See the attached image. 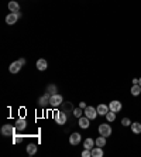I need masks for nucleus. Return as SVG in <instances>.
Segmentation results:
<instances>
[{
	"mask_svg": "<svg viewBox=\"0 0 141 157\" xmlns=\"http://www.w3.org/2000/svg\"><path fill=\"white\" fill-rule=\"evenodd\" d=\"M99 135L100 136H105V137H109V136H112V133H113V129H112V126L110 125H107V123H100L99 125Z\"/></svg>",
	"mask_w": 141,
	"mask_h": 157,
	"instance_id": "f257e3e1",
	"label": "nucleus"
},
{
	"mask_svg": "<svg viewBox=\"0 0 141 157\" xmlns=\"http://www.w3.org/2000/svg\"><path fill=\"white\" fill-rule=\"evenodd\" d=\"M54 120L56 122V125H65L66 120H68V116H66V113L62 111L55 112V113H54Z\"/></svg>",
	"mask_w": 141,
	"mask_h": 157,
	"instance_id": "f03ea898",
	"label": "nucleus"
},
{
	"mask_svg": "<svg viewBox=\"0 0 141 157\" xmlns=\"http://www.w3.org/2000/svg\"><path fill=\"white\" fill-rule=\"evenodd\" d=\"M16 126H12V125H3L2 126V135L3 136H14L16 135Z\"/></svg>",
	"mask_w": 141,
	"mask_h": 157,
	"instance_id": "7ed1b4c3",
	"label": "nucleus"
},
{
	"mask_svg": "<svg viewBox=\"0 0 141 157\" xmlns=\"http://www.w3.org/2000/svg\"><path fill=\"white\" fill-rule=\"evenodd\" d=\"M64 102V98L59 95V94H55V95H51V98H49V105L52 108H58L61 106V104Z\"/></svg>",
	"mask_w": 141,
	"mask_h": 157,
	"instance_id": "20e7f679",
	"label": "nucleus"
},
{
	"mask_svg": "<svg viewBox=\"0 0 141 157\" xmlns=\"http://www.w3.org/2000/svg\"><path fill=\"white\" fill-rule=\"evenodd\" d=\"M83 113H85V116H88L90 120L96 119V116L99 115V113H97V109L96 108H93V106H86L85 108V111H83Z\"/></svg>",
	"mask_w": 141,
	"mask_h": 157,
	"instance_id": "39448f33",
	"label": "nucleus"
},
{
	"mask_svg": "<svg viewBox=\"0 0 141 157\" xmlns=\"http://www.w3.org/2000/svg\"><path fill=\"white\" fill-rule=\"evenodd\" d=\"M18 17H21V13L20 12H18V13H8L7 16H6V23L10 24V26L16 24L17 20H18Z\"/></svg>",
	"mask_w": 141,
	"mask_h": 157,
	"instance_id": "423d86ee",
	"label": "nucleus"
},
{
	"mask_svg": "<svg viewBox=\"0 0 141 157\" xmlns=\"http://www.w3.org/2000/svg\"><path fill=\"white\" fill-rule=\"evenodd\" d=\"M21 67H23V64H21V62L17 60V61H14V62H12V64H10V68H8V71H10L12 74H17V72H20Z\"/></svg>",
	"mask_w": 141,
	"mask_h": 157,
	"instance_id": "0eeeda50",
	"label": "nucleus"
},
{
	"mask_svg": "<svg viewBox=\"0 0 141 157\" xmlns=\"http://www.w3.org/2000/svg\"><path fill=\"white\" fill-rule=\"evenodd\" d=\"M109 109L117 113V112H120L121 109H123V105H121L120 101H112V102L109 104Z\"/></svg>",
	"mask_w": 141,
	"mask_h": 157,
	"instance_id": "6e6552de",
	"label": "nucleus"
},
{
	"mask_svg": "<svg viewBox=\"0 0 141 157\" xmlns=\"http://www.w3.org/2000/svg\"><path fill=\"white\" fill-rule=\"evenodd\" d=\"M81 140H82V136L79 135V133H72V135L69 136V143L73 145V146H78L79 143H81Z\"/></svg>",
	"mask_w": 141,
	"mask_h": 157,
	"instance_id": "1a4fd4ad",
	"label": "nucleus"
},
{
	"mask_svg": "<svg viewBox=\"0 0 141 157\" xmlns=\"http://www.w3.org/2000/svg\"><path fill=\"white\" fill-rule=\"evenodd\" d=\"M78 125H79L82 129H88L89 125H90V119H89L88 116H81V118L78 119Z\"/></svg>",
	"mask_w": 141,
	"mask_h": 157,
	"instance_id": "9d476101",
	"label": "nucleus"
},
{
	"mask_svg": "<svg viewBox=\"0 0 141 157\" xmlns=\"http://www.w3.org/2000/svg\"><path fill=\"white\" fill-rule=\"evenodd\" d=\"M49 98H51V94H49V92H47L45 95H42L40 99H38V105H40V106H42V108H45L47 105H49Z\"/></svg>",
	"mask_w": 141,
	"mask_h": 157,
	"instance_id": "9b49d317",
	"label": "nucleus"
},
{
	"mask_svg": "<svg viewBox=\"0 0 141 157\" xmlns=\"http://www.w3.org/2000/svg\"><path fill=\"white\" fill-rule=\"evenodd\" d=\"M27 128V120L24 119V118H18V119L16 120V129L17 130H24V129Z\"/></svg>",
	"mask_w": 141,
	"mask_h": 157,
	"instance_id": "f8f14e48",
	"label": "nucleus"
},
{
	"mask_svg": "<svg viewBox=\"0 0 141 157\" xmlns=\"http://www.w3.org/2000/svg\"><path fill=\"white\" fill-rule=\"evenodd\" d=\"M96 109H97V113H99V116H106V113L110 111V109H109V105H105V104L99 105Z\"/></svg>",
	"mask_w": 141,
	"mask_h": 157,
	"instance_id": "ddd939ff",
	"label": "nucleus"
},
{
	"mask_svg": "<svg viewBox=\"0 0 141 157\" xmlns=\"http://www.w3.org/2000/svg\"><path fill=\"white\" fill-rule=\"evenodd\" d=\"M73 109H75V108H73V105L71 104V102H62V104H61V111L62 112H65V113H68V112H73Z\"/></svg>",
	"mask_w": 141,
	"mask_h": 157,
	"instance_id": "4468645a",
	"label": "nucleus"
},
{
	"mask_svg": "<svg viewBox=\"0 0 141 157\" xmlns=\"http://www.w3.org/2000/svg\"><path fill=\"white\" fill-rule=\"evenodd\" d=\"M47 67H48V62L45 61L44 58H40V60L37 61V70L38 71H45Z\"/></svg>",
	"mask_w": 141,
	"mask_h": 157,
	"instance_id": "2eb2a0df",
	"label": "nucleus"
},
{
	"mask_svg": "<svg viewBox=\"0 0 141 157\" xmlns=\"http://www.w3.org/2000/svg\"><path fill=\"white\" fill-rule=\"evenodd\" d=\"M8 10H10L12 13H18V12H20V4L13 0V2L8 3Z\"/></svg>",
	"mask_w": 141,
	"mask_h": 157,
	"instance_id": "dca6fc26",
	"label": "nucleus"
},
{
	"mask_svg": "<svg viewBox=\"0 0 141 157\" xmlns=\"http://www.w3.org/2000/svg\"><path fill=\"white\" fill-rule=\"evenodd\" d=\"M130 128H131V132L136 133V135H140L141 133V123L140 122H133V123L130 125Z\"/></svg>",
	"mask_w": 141,
	"mask_h": 157,
	"instance_id": "f3484780",
	"label": "nucleus"
},
{
	"mask_svg": "<svg viewBox=\"0 0 141 157\" xmlns=\"http://www.w3.org/2000/svg\"><path fill=\"white\" fill-rule=\"evenodd\" d=\"M37 153V145L35 143H30L27 145V154L28 156H34Z\"/></svg>",
	"mask_w": 141,
	"mask_h": 157,
	"instance_id": "a211bd4d",
	"label": "nucleus"
},
{
	"mask_svg": "<svg viewBox=\"0 0 141 157\" xmlns=\"http://www.w3.org/2000/svg\"><path fill=\"white\" fill-rule=\"evenodd\" d=\"M92 157H103V150H102V147H99V146L93 147L92 149Z\"/></svg>",
	"mask_w": 141,
	"mask_h": 157,
	"instance_id": "6ab92c4d",
	"label": "nucleus"
},
{
	"mask_svg": "<svg viewBox=\"0 0 141 157\" xmlns=\"http://www.w3.org/2000/svg\"><path fill=\"white\" fill-rule=\"evenodd\" d=\"M141 94V87L140 84H134L133 87H131V95L133 96H138Z\"/></svg>",
	"mask_w": 141,
	"mask_h": 157,
	"instance_id": "aec40b11",
	"label": "nucleus"
},
{
	"mask_svg": "<svg viewBox=\"0 0 141 157\" xmlns=\"http://www.w3.org/2000/svg\"><path fill=\"white\" fill-rule=\"evenodd\" d=\"M95 146H96V145H95V140H93V139H86V140L83 142V147H85V149L92 150Z\"/></svg>",
	"mask_w": 141,
	"mask_h": 157,
	"instance_id": "412c9836",
	"label": "nucleus"
},
{
	"mask_svg": "<svg viewBox=\"0 0 141 157\" xmlns=\"http://www.w3.org/2000/svg\"><path fill=\"white\" fill-rule=\"evenodd\" d=\"M95 145L99 146V147H105L106 146V137L105 136H99L96 140H95Z\"/></svg>",
	"mask_w": 141,
	"mask_h": 157,
	"instance_id": "4be33fe9",
	"label": "nucleus"
},
{
	"mask_svg": "<svg viewBox=\"0 0 141 157\" xmlns=\"http://www.w3.org/2000/svg\"><path fill=\"white\" fill-rule=\"evenodd\" d=\"M106 120H107V122H114V120H116V112H113V111L107 112V113H106Z\"/></svg>",
	"mask_w": 141,
	"mask_h": 157,
	"instance_id": "5701e85b",
	"label": "nucleus"
},
{
	"mask_svg": "<svg viewBox=\"0 0 141 157\" xmlns=\"http://www.w3.org/2000/svg\"><path fill=\"white\" fill-rule=\"evenodd\" d=\"M72 113H73V116H75V118H78V119H79V118L82 116V113H83V111H82V108L78 106V108H75V109H73Z\"/></svg>",
	"mask_w": 141,
	"mask_h": 157,
	"instance_id": "b1692460",
	"label": "nucleus"
},
{
	"mask_svg": "<svg viewBox=\"0 0 141 157\" xmlns=\"http://www.w3.org/2000/svg\"><path fill=\"white\" fill-rule=\"evenodd\" d=\"M47 92H49L51 95H55V94H56V85H52V84H51V85H48V88H47Z\"/></svg>",
	"mask_w": 141,
	"mask_h": 157,
	"instance_id": "393cba45",
	"label": "nucleus"
},
{
	"mask_svg": "<svg viewBox=\"0 0 141 157\" xmlns=\"http://www.w3.org/2000/svg\"><path fill=\"white\" fill-rule=\"evenodd\" d=\"M21 142H23V136H17V135H14V136H13V143L18 145V143H21Z\"/></svg>",
	"mask_w": 141,
	"mask_h": 157,
	"instance_id": "a878e982",
	"label": "nucleus"
},
{
	"mask_svg": "<svg viewBox=\"0 0 141 157\" xmlns=\"http://www.w3.org/2000/svg\"><path fill=\"white\" fill-rule=\"evenodd\" d=\"M121 125L127 128V126H130V125H131V120H130L129 118H123V119H121Z\"/></svg>",
	"mask_w": 141,
	"mask_h": 157,
	"instance_id": "bb28decb",
	"label": "nucleus"
},
{
	"mask_svg": "<svg viewBox=\"0 0 141 157\" xmlns=\"http://www.w3.org/2000/svg\"><path fill=\"white\" fill-rule=\"evenodd\" d=\"M82 157H92V150L85 149L83 152H82Z\"/></svg>",
	"mask_w": 141,
	"mask_h": 157,
	"instance_id": "cd10ccee",
	"label": "nucleus"
},
{
	"mask_svg": "<svg viewBox=\"0 0 141 157\" xmlns=\"http://www.w3.org/2000/svg\"><path fill=\"white\" fill-rule=\"evenodd\" d=\"M79 108L85 109V108H86V104H85V102H79Z\"/></svg>",
	"mask_w": 141,
	"mask_h": 157,
	"instance_id": "c85d7f7f",
	"label": "nucleus"
},
{
	"mask_svg": "<svg viewBox=\"0 0 141 157\" xmlns=\"http://www.w3.org/2000/svg\"><path fill=\"white\" fill-rule=\"evenodd\" d=\"M131 81H133V85H134V84H138V81H140V78H133V79H131Z\"/></svg>",
	"mask_w": 141,
	"mask_h": 157,
	"instance_id": "c756f323",
	"label": "nucleus"
},
{
	"mask_svg": "<svg viewBox=\"0 0 141 157\" xmlns=\"http://www.w3.org/2000/svg\"><path fill=\"white\" fill-rule=\"evenodd\" d=\"M18 61H20L21 64H23V65H24V64H25V60H24V58H20V60H18Z\"/></svg>",
	"mask_w": 141,
	"mask_h": 157,
	"instance_id": "7c9ffc66",
	"label": "nucleus"
},
{
	"mask_svg": "<svg viewBox=\"0 0 141 157\" xmlns=\"http://www.w3.org/2000/svg\"><path fill=\"white\" fill-rule=\"evenodd\" d=\"M138 84H140V87H141V78H140V81H138Z\"/></svg>",
	"mask_w": 141,
	"mask_h": 157,
	"instance_id": "2f4dec72",
	"label": "nucleus"
}]
</instances>
